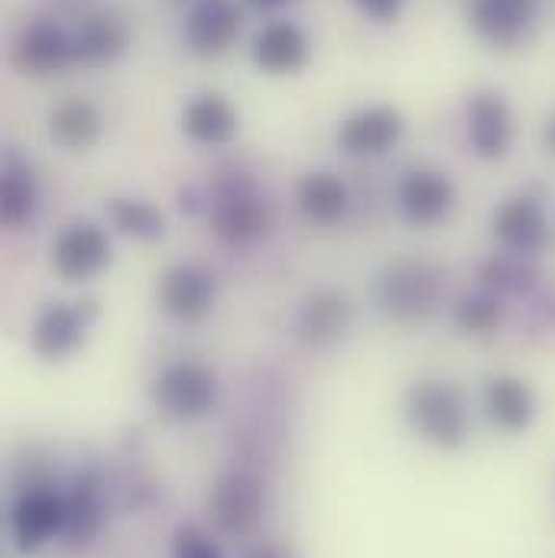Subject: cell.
Segmentation results:
<instances>
[{
    "mask_svg": "<svg viewBox=\"0 0 555 558\" xmlns=\"http://www.w3.org/2000/svg\"><path fill=\"white\" fill-rule=\"evenodd\" d=\"M295 202H299V211L312 225H322V228L338 225L351 208L348 185L335 172H309V175H302L299 189H295Z\"/></svg>",
    "mask_w": 555,
    "mask_h": 558,
    "instance_id": "obj_19",
    "label": "cell"
},
{
    "mask_svg": "<svg viewBox=\"0 0 555 558\" xmlns=\"http://www.w3.org/2000/svg\"><path fill=\"white\" fill-rule=\"evenodd\" d=\"M92 322V308L82 302H52L39 312L36 325H33V351L46 361L56 357H69L88 331Z\"/></svg>",
    "mask_w": 555,
    "mask_h": 558,
    "instance_id": "obj_10",
    "label": "cell"
},
{
    "mask_svg": "<svg viewBox=\"0 0 555 558\" xmlns=\"http://www.w3.org/2000/svg\"><path fill=\"white\" fill-rule=\"evenodd\" d=\"M241 36V7L234 0H195L185 20V46L202 56L215 59L228 52Z\"/></svg>",
    "mask_w": 555,
    "mask_h": 558,
    "instance_id": "obj_8",
    "label": "cell"
},
{
    "mask_svg": "<svg viewBox=\"0 0 555 558\" xmlns=\"http://www.w3.org/2000/svg\"><path fill=\"white\" fill-rule=\"evenodd\" d=\"M108 264H111V241L92 221L69 225L52 244V267L69 282L98 277Z\"/></svg>",
    "mask_w": 555,
    "mask_h": 558,
    "instance_id": "obj_3",
    "label": "cell"
},
{
    "mask_svg": "<svg viewBox=\"0 0 555 558\" xmlns=\"http://www.w3.org/2000/svg\"><path fill=\"white\" fill-rule=\"evenodd\" d=\"M484 413L504 432H523L536 416L533 390L517 377H494L484 387Z\"/></svg>",
    "mask_w": 555,
    "mask_h": 558,
    "instance_id": "obj_20",
    "label": "cell"
},
{
    "mask_svg": "<svg viewBox=\"0 0 555 558\" xmlns=\"http://www.w3.org/2000/svg\"><path fill=\"white\" fill-rule=\"evenodd\" d=\"M455 205V185L435 169H410L400 182V211L410 225H438Z\"/></svg>",
    "mask_w": 555,
    "mask_h": 558,
    "instance_id": "obj_12",
    "label": "cell"
},
{
    "mask_svg": "<svg viewBox=\"0 0 555 558\" xmlns=\"http://www.w3.org/2000/svg\"><path fill=\"white\" fill-rule=\"evenodd\" d=\"M407 416L419 435L438 448H458L468 435V403L458 387L442 380H422L410 387Z\"/></svg>",
    "mask_w": 555,
    "mask_h": 558,
    "instance_id": "obj_1",
    "label": "cell"
},
{
    "mask_svg": "<svg viewBox=\"0 0 555 558\" xmlns=\"http://www.w3.org/2000/svg\"><path fill=\"white\" fill-rule=\"evenodd\" d=\"M208 507L218 530H225L228 536H248L264 517V490L251 474L231 471L215 484Z\"/></svg>",
    "mask_w": 555,
    "mask_h": 558,
    "instance_id": "obj_6",
    "label": "cell"
},
{
    "mask_svg": "<svg viewBox=\"0 0 555 558\" xmlns=\"http://www.w3.org/2000/svg\"><path fill=\"white\" fill-rule=\"evenodd\" d=\"M128 43H131V33H128L124 20H118L114 13L85 16L79 23V29L72 33V52H75V62H82V65L114 62L118 56H124Z\"/></svg>",
    "mask_w": 555,
    "mask_h": 558,
    "instance_id": "obj_18",
    "label": "cell"
},
{
    "mask_svg": "<svg viewBox=\"0 0 555 558\" xmlns=\"http://www.w3.org/2000/svg\"><path fill=\"white\" fill-rule=\"evenodd\" d=\"M364 16H371V20H377V23H390V20H397L400 16V10H403V0H351Z\"/></svg>",
    "mask_w": 555,
    "mask_h": 558,
    "instance_id": "obj_29",
    "label": "cell"
},
{
    "mask_svg": "<svg viewBox=\"0 0 555 558\" xmlns=\"http://www.w3.org/2000/svg\"><path fill=\"white\" fill-rule=\"evenodd\" d=\"M468 140L481 159H500L514 140V118L500 95L478 92L468 101Z\"/></svg>",
    "mask_w": 555,
    "mask_h": 558,
    "instance_id": "obj_14",
    "label": "cell"
},
{
    "mask_svg": "<svg viewBox=\"0 0 555 558\" xmlns=\"http://www.w3.org/2000/svg\"><path fill=\"white\" fill-rule=\"evenodd\" d=\"M351 322V302L341 292H315L312 299H305V305L299 308V335L312 344H325L331 338H338Z\"/></svg>",
    "mask_w": 555,
    "mask_h": 558,
    "instance_id": "obj_22",
    "label": "cell"
},
{
    "mask_svg": "<svg viewBox=\"0 0 555 558\" xmlns=\"http://www.w3.org/2000/svg\"><path fill=\"white\" fill-rule=\"evenodd\" d=\"M13 65L23 72V75H56L62 69H69L75 62V52H72V36L62 33L56 23H29L20 29L16 43H13Z\"/></svg>",
    "mask_w": 555,
    "mask_h": 558,
    "instance_id": "obj_9",
    "label": "cell"
},
{
    "mask_svg": "<svg viewBox=\"0 0 555 558\" xmlns=\"http://www.w3.org/2000/svg\"><path fill=\"white\" fill-rule=\"evenodd\" d=\"M156 407L172 418H202L208 416L218 403V384L215 374L198 361H176L162 367V374L153 384Z\"/></svg>",
    "mask_w": 555,
    "mask_h": 558,
    "instance_id": "obj_2",
    "label": "cell"
},
{
    "mask_svg": "<svg viewBox=\"0 0 555 558\" xmlns=\"http://www.w3.org/2000/svg\"><path fill=\"white\" fill-rule=\"evenodd\" d=\"M159 305L169 318L176 322H202L212 315L215 308V295H218V282L195 264H179L172 270H166V277L159 279Z\"/></svg>",
    "mask_w": 555,
    "mask_h": 558,
    "instance_id": "obj_4",
    "label": "cell"
},
{
    "mask_svg": "<svg viewBox=\"0 0 555 558\" xmlns=\"http://www.w3.org/2000/svg\"><path fill=\"white\" fill-rule=\"evenodd\" d=\"M10 533L16 549L36 553L59 533H65V497L52 490H29L10 510Z\"/></svg>",
    "mask_w": 555,
    "mask_h": 558,
    "instance_id": "obj_7",
    "label": "cell"
},
{
    "mask_svg": "<svg viewBox=\"0 0 555 558\" xmlns=\"http://www.w3.org/2000/svg\"><path fill=\"white\" fill-rule=\"evenodd\" d=\"M172 558H221L218 546L202 536L198 530H182L176 536V546H172Z\"/></svg>",
    "mask_w": 555,
    "mask_h": 558,
    "instance_id": "obj_28",
    "label": "cell"
},
{
    "mask_svg": "<svg viewBox=\"0 0 555 558\" xmlns=\"http://www.w3.org/2000/svg\"><path fill=\"white\" fill-rule=\"evenodd\" d=\"M494 234L507 251H514L520 257H536L550 244V221H546L540 202L510 198L494 215Z\"/></svg>",
    "mask_w": 555,
    "mask_h": 558,
    "instance_id": "obj_11",
    "label": "cell"
},
{
    "mask_svg": "<svg viewBox=\"0 0 555 558\" xmlns=\"http://www.w3.org/2000/svg\"><path fill=\"white\" fill-rule=\"evenodd\" d=\"M251 56H254L257 69H264L270 75H289V72H299L305 65V59H309V39H305V33L295 23L279 20V23L264 26L254 36Z\"/></svg>",
    "mask_w": 555,
    "mask_h": 558,
    "instance_id": "obj_17",
    "label": "cell"
},
{
    "mask_svg": "<svg viewBox=\"0 0 555 558\" xmlns=\"http://www.w3.org/2000/svg\"><path fill=\"white\" fill-rule=\"evenodd\" d=\"M400 137H403V114L387 105H374L351 114L338 131L341 149L351 156H381Z\"/></svg>",
    "mask_w": 555,
    "mask_h": 558,
    "instance_id": "obj_13",
    "label": "cell"
},
{
    "mask_svg": "<svg viewBox=\"0 0 555 558\" xmlns=\"http://www.w3.org/2000/svg\"><path fill=\"white\" fill-rule=\"evenodd\" d=\"M381 305L400 322H422L438 305V274L422 264L394 267L381 282Z\"/></svg>",
    "mask_w": 555,
    "mask_h": 558,
    "instance_id": "obj_5",
    "label": "cell"
},
{
    "mask_svg": "<svg viewBox=\"0 0 555 558\" xmlns=\"http://www.w3.org/2000/svg\"><path fill=\"white\" fill-rule=\"evenodd\" d=\"M504 318V308L494 295H468L455 305V325L468 335H491Z\"/></svg>",
    "mask_w": 555,
    "mask_h": 558,
    "instance_id": "obj_27",
    "label": "cell"
},
{
    "mask_svg": "<svg viewBox=\"0 0 555 558\" xmlns=\"http://www.w3.org/2000/svg\"><path fill=\"white\" fill-rule=\"evenodd\" d=\"M101 526V504H98V487L85 477L75 481L72 494L65 497V536L72 543H92V536Z\"/></svg>",
    "mask_w": 555,
    "mask_h": 558,
    "instance_id": "obj_24",
    "label": "cell"
},
{
    "mask_svg": "<svg viewBox=\"0 0 555 558\" xmlns=\"http://www.w3.org/2000/svg\"><path fill=\"white\" fill-rule=\"evenodd\" d=\"M182 131L202 146H225L238 134V111L221 95H198L185 105Z\"/></svg>",
    "mask_w": 555,
    "mask_h": 558,
    "instance_id": "obj_21",
    "label": "cell"
},
{
    "mask_svg": "<svg viewBox=\"0 0 555 558\" xmlns=\"http://www.w3.org/2000/svg\"><path fill=\"white\" fill-rule=\"evenodd\" d=\"M244 558H292V553L286 546H279V543H261V546H254Z\"/></svg>",
    "mask_w": 555,
    "mask_h": 558,
    "instance_id": "obj_30",
    "label": "cell"
},
{
    "mask_svg": "<svg viewBox=\"0 0 555 558\" xmlns=\"http://www.w3.org/2000/svg\"><path fill=\"white\" fill-rule=\"evenodd\" d=\"M468 20L487 43L514 46L530 33L536 20V0H471Z\"/></svg>",
    "mask_w": 555,
    "mask_h": 558,
    "instance_id": "obj_15",
    "label": "cell"
},
{
    "mask_svg": "<svg viewBox=\"0 0 555 558\" xmlns=\"http://www.w3.org/2000/svg\"><path fill=\"white\" fill-rule=\"evenodd\" d=\"M111 211V221L128 234V238H137V241H159L162 231H166V221L162 215L149 205V202H140V198H114L108 205Z\"/></svg>",
    "mask_w": 555,
    "mask_h": 558,
    "instance_id": "obj_26",
    "label": "cell"
},
{
    "mask_svg": "<svg viewBox=\"0 0 555 558\" xmlns=\"http://www.w3.org/2000/svg\"><path fill=\"white\" fill-rule=\"evenodd\" d=\"M36 211V185L33 175L23 166H7L3 169V185H0V215L7 228H23Z\"/></svg>",
    "mask_w": 555,
    "mask_h": 558,
    "instance_id": "obj_25",
    "label": "cell"
},
{
    "mask_svg": "<svg viewBox=\"0 0 555 558\" xmlns=\"http://www.w3.org/2000/svg\"><path fill=\"white\" fill-rule=\"evenodd\" d=\"M101 134V118L98 111L82 101V98H69L52 111V137L59 140L69 149H88Z\"/></svg>",
    "mask_w": 555,
    "mask_h": 558,
    "instance_id": "obj_23",
    "label": "cell"
},
{
    "mask_svg": "<svg viewBox=\"0 0 555 558\" xmlns=\"http://www.w3.org/2000/svg\"><path fill=\"white\" fill-rule=\"evenodd\" d=\"M546 140H550V146H553V149H555V121H553V124H550V134H546Z\"/></svg>",
    "mask_w": 555,
    "mask_h": 558,
    "instance_id": "obj_32",
    "label": "cell"
},
{
    "mask_svg": "<svg viewBox=\"0 0 555 558\" xmlns=\"http://www.w3.org/2000/svg\"><path fill=\"white\" fill-rule=\"evenodd\" d=\"M215 231L228 244H254L270 231V211L248 189L228 192L215 205Z\"/></svg>",
    "mask_w": 555,
    "mask_h": 558,
    "instance_id": "obj_16",
    "label": "cell"
},
{
    "mask_svg": "<svg viewBox=\"0 0 555 558\" xmlns=\"http://www.w3.org/2000/svg\"><path fill=\"white\" fill-rule=\"evenodd\" d=\"M254 7H261V10H277L282 3H289V0H251Z\"/></svg>",
    "mask_w": 555,
    "mask_h": 558,
    "instance_id": "obj_31",
    "label": "cell"
}]
</instances>
